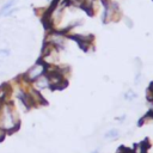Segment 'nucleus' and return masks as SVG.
Here are the masks:
<instances>
[{
	"label": "nucleus",
	"instance_id": "obj_1",
	"mask_svg": "<svg viewBox=\"0 0 153 153\" xmlns=\"http://www.w3.org/2000/svg\"><path fill=\"white\" fill-rule=\"evenodd\" d=\"M20 127L19 111L12 102H5L0 105V128L6 134L16 133Z\"/></svg>",
	"mask_w": 153,
	"mask_h": 153
},
{
	"label": "nucleus",
	"instance_id": "obj_2",
	"mask_svg": "<svg viewBox=\"0 0 153 153\" xmlns=\"http://www.w3.org/2000/svg\"><path fill=\"white\" fill-rule=\"evenodd\" d=\"M99 1L103 7L102 14H100L102 24L106 25L109 23H115L123 17L120 5L116 1H112V0H99Z\"/></svg>",
	"mask_w": 153,
	"mask_h": 153
},
{
	"label": "nucleus",
	"instance_id": "obj_3",
	"mask_svg": "<svg viewBox=\"0 0 153 153\" xmlns=\"http://www.w3.org/2000/svg\"><path fill=\"white\" fill-rule=\"evenodd\" d=\"M47 68H48V66H47L41 59H38V60H37L31 67H29L20 76H22V79L25 80L26 82L32 84L36 79H38L39 76H42L43 74L47 73Z\"/></svg>",
	"mask_w": 153,
	"mask_h": 153
},
{
	"label": "nucleus",
	"instance_id": "obj_4",
	"mask_svg": "<svg viewBox=\"0 0 153 153\" xmlns=\"http://www.w3.org/2000/svg\"><path fill=\"white\" fill-rule=\"evenodd\" d=\"M67 39H68V37L65 32H62L60 30H50V31H48V33L44 38V42L51 44L57 50H63L66 48Z\"/></svg>",
	"mask_w": 153,
	"mask_h": 153
},
{
	"label": "nucleus",
	"instance_id": "obj_5",
	"mask_svg": "<svg viewBox=\"0 0 153 153\" xmlns=\"http://www.w3.org/2000/svg\"><path fill=\"white\" fill-rule=\"evenodd\" d=\"M31 86H32L35 90L39 91V92H42L43 90H48V88L50 90V81H49V78H48L47 73L43 74L42 76H39L38 79H36V80L31 84Z\"/></svg>",
	"mask_w": 153,
	"mask_h": 153
},
{
	"label": "nucleus",
	"instance_id": "obj_6",
	"mask_svg": "<svg viewBox=\"0 0 153 153\" xmlns=\"http://www.w3.org/2000/svg\"><path fill=\"white\" fill-rule=\"evenodd\" d=\"M12 86L8 82H4L0 85V104L8 102V96H11Z\"/></svg>",
	"mask_w": 153,
	"mask_h": 153
},
{
	"label": "nucleus",
	"instance_id": "obj_7",
	"mask_svg": "<svg viewBox=\"0 0 153 153\" xmlns=\"http://www.w3.org/2000/svg\"><path fill=\"white\" fill-rule=\"evenodd\" d=\"M148 148H149V141H148V139H146L145 141L135 143L131 152L133 153H148Z\"/></svg>",
	"mask_w": 153,
	"mask_h": 153
},
{
	"label": "nucleus",
	"instance_id": "obj_8",
	"mask_svg": "<svg viewBox=\"0 0 153 153\" xmlns=\"http://www.w3.org/2000/svg\"><path fill=\"white\" fill-rule=\"evenodd\" d=\"M16 2H17V0H8V1L4 2L1 5V7H0V17H4V14L7 11H10L11 8H13L16 6Z\"/></svg>",
	"mask_w": 153,
	"mask_h": 153
},
{
	"label": "nucleus",
	"instance_id": "obj_9",
	"mask_svg": "<svg viewBox=\"0 0 153 153\" xmlns=\"http://www.w3.org/2000/svg\"><path fill=\"white\" fill-rule=\"evenodd\" d=\"M118 136H120V130L116 129V128L109 129V130L104 134V137H105V139H109V140H116Z\"/></svg>",
	"mask_w": 153,
	"mask_h": 153
},
{
	"label": "nucleus",
	"instance_id": "obj_10",
	"mask_svg": "<svg viewBox=\"0 0 153 153\" xmlns=\"http://www.w3.org/2000/svg\"><path fill=\"white\" fill-rule=\"evenodd\" d=\"M123 98H124L126 100H128V102H133V100H135V99L137 98V93H136L134 90L129 88L128 91H126V92H124Z\"/></svg>",
	"mask_w": 153,
	"mask_h": 153
},
{
	"label": "nucleus",
	"instance_id": "obj_11",
	"mask_svg": "<svg viewBox=\"0 0 153 153\" xmlns=\"http://www.w3.org/2000/svg\"><path fill=\"white\" fill-rule=\"evenodd\" d=\"M142 80V74H141V69L136 71V74H135V78H134V84L135 85H139Z\"/></svg>",
	"mask_w": 153,
	"mask_h": 153
},
{
	"label": "nucleus",
	"instance_id": "obj_12",
	"mask_svg": "<svg viewBox=\"0 0 153 153\" xmlns=\"http://www.w3.org/2000/svg\"><path fill=\"white\" fill-rule=\"evenodd\" d=\"M123 18V20H124V23H126V25L129 27V29H131L133 26H134V23H133V20L129 18V17H127V16H124V17H122Z\"/></svg>",
	"mask_w": 153,
	"mask_h": 153
},
{
	"label": "nucleus",
	"instance_id": "obj_13",
	"mask_svg": "<svg viewBox=\"0 0 153 153\" xmlns=\"http://www.w3.org/2000/svg\"><path fill=\"white\" fill-rule=\"evenodd\" d=\"M117 153H133V152H131V149H129V148H126V147L121 146V147L117 149Z\"/></svg>",
	"mask_w": 153,
	"mask_h": 153
},
{
	"label": "nucleus",
	"instance_id": "obj_14",
	"mask_svg": "<svg viewBox=\"0 0 153 153\" xmlns=\"http://www.w3.org/2000/svg\"><path fill=\"white\" fill-rule=\"evenodd\" d=\"M11 54V50L5 48V49H0V56H8Z\"/></svg>",
	"mask_w": 153,
	"mask_h": 153
},
{
	"label": "nucleus",
	"instance_id": "obj_15",
	"mask_svg": "<svg viewBox=\"0 0 153 153\" xmlns=\"http://www.w3.org/2000/svg\"><path fill=\"white\" fill-rule=\"evenodd\" d=\"M16 11H17V8H16V7H13V8H11L10 11H7V12L4 14V17H10V16H12V14H13Z\"/></svg>",
	"mask_w": 153,
	"mask_h": 153
},
{
	"label": "nucleus",
	"instance_id": "obj_16",
	"mask_svg": "<svg viewBox=\"0 0 153 153\" xmlns=\"http://www.w3.org/2000/svg\"><path fill=\"white\" fill-rule=\"evenodd\" d=\"M6 133H5V130H2L1 128H0V142H2L4 140H5V137H6Z\"/></svg>",
	"mask_w": 153,
	"mask_h": 153
},
{
	"label": "nucleus",
	"instance_id": "obj_17",
	"mask_svg": "<svg viewBox=\"0 0 153 153\" xmlns=\"http://www.w3.org/2000/svg\"><path fill=\"white\" fill-rule=\"evenodd\" d=\"M126 117H127V116H126V115H122V116H120V117H117V118H116V120H117V121H118V122H121V123H122V122H123V121H124V120H126Z\"/></svg>",
	"mask_w": 153,
	"mask_h": 153
},
{
	"label": "nucleus",
	"instance_id": "obj_18",
	"mask_svg": "<svg viewBox=\"0 0 153 153\" xmlns=\"http://www.w3.org/2000/svg\"><path fill=\"white\" fill-rule=\"evenodd\" d=\"M147 88H148V90H149V91H151V92L153 93V81H152V82H151V84L148 85V87H147Z\"/></svg>",
	"mask_w": 153,
	"mask_h": 153
},
{
	"label": "nucleus",
	"instance_id": "obj_19",
	"mask_svg": "<svg viewBox=\"0 0 153 153\" xmlns=\"http://www.w3.org/2000/svg\"><path fill=\"white\" fill-rule=\"evenodd\" d=\"M91 153H100V149H99V148H96V149L91 151Z\"/></svg>",
	"mask_w": 153,
	"mask_h": 153
},
{
	"label": "nucleus",
	"instance_id": "obj_20",
	"mask_svg": "<svg viewBox=\"0 0 153 153\" xmlns=\"http://www.w3.org/2000/svg\"><path fill=\"white\" fill-rule=\"evenodd\" d=\"M47 2H49V4H50V2H51V0H47Z\"/></svg>",
	"mask_w": 153,
	"mask_h": 153
},
{
	"label": "nucleus",
	"instance_id": "obj_21",
	"mask_svg": "<svg viewBox=\"0 0 153 153\" xmlns=\"http://www.w3.org/2000/svg\"><path fill=\"white\" fill-rule=\"evenodd\" d=\"M148 110H149V109H148ZM151 111H152V114H153V110H151Z\"/></svg>",
	"mask_w": 153,
	"mask_h": 153
}]
</instances>
